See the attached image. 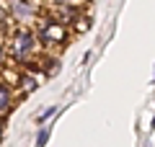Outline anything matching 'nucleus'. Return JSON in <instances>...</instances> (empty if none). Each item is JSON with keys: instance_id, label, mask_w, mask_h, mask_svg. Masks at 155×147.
Wrapping results in <instances>:
<instances>
[{"instance_id": "obj_1", "label": "nucleus", "mask_w": 155, "mask_h": 147, "mask_svg": "<svg viewBox=\"0 0 155 147\" xmlns=\"http://www.w3.org/2000/svg\"><path fill=\"white\" fill-rule=\"evenodd\" d=\"M34 49H36V36H34L28 28H18V31H13L11 41H8V52H11L13 62H28L34 54Z\"/></svg>"}, {"instance_id": "obj_2", "label": "nucleus", "mask_w": 155, "mask_h": 147, "mask_svg": "<svg viewBox=\"0 0 155 147\" xmlns=\"http://www.w3.org/2000/svg\"><path fill=\"white\" fill-rule=\"evenodd\" d=\"M36 39H39L41 44H47V47H62V44L67 41V28H65V23H62L60 18L47 16V18L39 21V34H36Z\"/></svg>"}, {"instance_id": "obj_3", "label": "nucleus", "mask_w": 155, "mask_h": 147, "mask_svg": "<svg viewBox=\"0 0 155 147\" xmlns=\"http://www.w3.org/2000/svg\"><path fill=\"white\" fill-rule=\"evenodd\" d=\"M11 16L18 23H28L36 16V5H34L31 0H11Z\"/></svg>"}, {"instance_id": "obj_4", "label": "nucleus", "mask_w": 155, "mask_h": 147, "mask_svg": "<svg viewBox=\"0 0 155 147\" xmlns=\"http://www.w3.org/2000/svg\"><path fill=\"white\" fill-rule=\"evenodd\" d=\"M36 88H39V75L23 72V75L18 77V90H21V96H28V93H34Z\"/></svg>"}, {"instance_id": "obj_5", "label": "nucleus", "mask_w": 155, "mask_h": 147, "mask_svg": "<svg viewBox=\"0 0 155 147\" xmlns=\"http://www.w3.org/2000/svg\"><path fill=\"white\" fill-rule=\"evenodd\" d=\"M11 101H13L11 88H8L5 83H0V114H5V111L11 109Z\"/></svg>"}, {"instance_id": "obj_6", "label": "nucleus", "mask_w": 155, "mask_h": 147, "mask_svg": "<svg viewBox=\"0 0 155 147\" xmlns=\"http://www.w3.org/2000/svg\"><path fill=\"white\" fill-rule=\"evenodd\" d=\"M52 114H54V106H49V109H47L44 114H39V124H41V121H47V119H49Z\"/></svg>"}, {"instance_id": "obj_7", "label": "nucleus", "mask_w": 155, "mask_h": 147, "mask_svg": "<svg viewBox=\"0 0 155 147\" xmlns=\"http://www.w3.org/2000/svg\"><path fill=\"white\" fill-rule=\"evenodd\" d=\"M44 142H47V129H44V132H39V137H36V147H44Z\"/></svg>"}, {"instance_id": "obj_8", "label": "nucleus", "mask_w": 155, "mask_h": 147, "mask_svg": "<svg viewBox=\"0 0 155 147\" xmlns=\"http://www.w3.org/2000/svg\"><path fill=\"white\" fill-rule=\"evenodd\" d=\"M5 18H8V11H5V8H0V26L5 23Z\"/></svg>"}, {"instance_id": "obj_9", "label": "nucleus", "mask_w": 155, "mask_h": 147, "mask_svg": "<svg viewBox=\"0 0 155 147\" xmlns=\"http://www.w3.org/2000/svg\"><path fill=\"white\" fill-rule=\"evenodd\" d=\"M3 54H5V41H3V36H0V60H3Z\"/></svg>"}, {"instance_id": "obj_10", "label": "nucleus", "mask_w": 155, "mask_h": 147, "mask_svg": "<svg viewBox=\"0 0 155 147\" xmlns=\"http://www.w3.org/2000/svg\"><path fill=\"white\" fill-rule=\"evenodd\" d=\"M67 3H75V0H54V5H67Z\"/></svg>"}, {"instance_id": "obj_11", "label": "nucleus", "mask_w": 155, "mask_h": 147, "mask_svg": "<svg viewBox=\"0 0 155 147\" xmlns=\"http://www.w3.org/2000/svg\"><path fill=\"white\" fill-rule=\"evenodd\" d=\"M0 137H3V119H0Z\"/></svg>"}, {"instance_id": "obj_12", "label": "nucleus", "mask_w": 155, "mask_h": 147, "mask_svg": "<svg viewBox=\"0 0 155 147\" xmlns=\"http://www.w3.org/2000/svg\"><path fill=\"white\" fill-rule=\"evenodd\" d=\"M153 129H155V119H153Z\"/></svg>"}]
</instances>
